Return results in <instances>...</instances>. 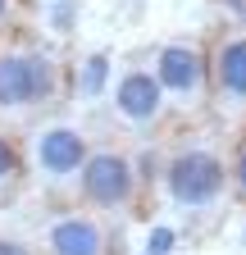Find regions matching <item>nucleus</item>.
<instances>
[{"mask_svg":"<svg viewBox=\"0 0 246 255\" xmlns=\"http://www.w3.org/2000/svg\"><path fill=\"white\" fill-rule=\"evenodd\" d=\"M59 87H64V69L55 64V55L27 50V46L0 50V110L18 114V110L50 105Z\"/></svg>","mask_w":246,"mask_h":255,"instance_id":"nucleus-1","label":"nucleus"},{"mask_svg":"<svg viewBox=\"0 0 246 255\" xmlns=\"http://www.w3.org/2000/svg\"><path fill=\"white\" fill-rule=\"evenodd\" d=\"M210 69V96L228 110H246V32L219 37L205 50Z\"/></svg>","mask_w":246,"mask_h":255,"instance_id":"nucleus-6","label":"nucleus"},{"mask_svg":"<svg viewBox=\"0 0 246 255\" xmlns=\"http://www.w3.org/2000/svg\"><path fill=\"white\" fill-rule=\"evenodd\" d=\"M228 187L237 191V196L246 201V137L237 141V150H233V164H228Z\"/></svg>","mask_w":246,"mask_h":255,"instance_id":"nucleus-11","label":"nucleus"},{"mask_svg":"<svg viewBox=\"0 0 246 255\" xmlns=\"http://www.w3.org/2000/svg\"><path fill=\"white\" fill-rule=\"evenodd\" d=\"M23 173H27V159H23L18 141H9L5 132H0V205L18 196V187H23Z\"/></svg>","mask_w":246,"mask_h":255,"instance_id":"nucleus-9","label":"nucleus"},{"mask_svg":"<svg viewBox=\"0 0 246 255\" xmlns=\"http://www.w3.org/2000/svg\"><path fill=\"white\" fill-rule=\"evenodd\" d=\"M164 182H169L173 205H182V210H210V205H219L224 191H228V164L210 146H187V150H178L169 159Z\"/></svg>","mask_w":246,"mask_h":255,"instance_id":"nucleus-2","label":"nucleus"},{"mask_svg":"<svg viewBox=\"0 0 246 255\" xmlns=\"http://www.w3.org/2000/svg\"><path fill=\"white\" fill-rule=\"evenodd\" d=\"M41 5H50V0H41Z\"/></svg>","mask_w":246,"mask_h":255,"instance_id":"nucleus-16","label":"nucleus"},{"mask_svg":"<svg viewBox=\"0 0 246 255\" xmlns=\"http://www.w3.org/2000/svg\"><path fill=\"white\" fill-rule=\"evenodd\" d=\"M14 14H18V0H0V27L14 23Z\"/></svg>","mask_w":246,"mask_h":255,"instance_id":"nucleus-14","label":"nucleus"},{"mask_svg":"<svg viewBox=\"0 0 246 255\" xmlns=\"http://www.w3.org/2000/svg\"><path fill=\"white\" fill-rule=\"evenodd\" d=\"M164 91L155 82L150 69H128L119 82H114V114L132 128H155L164 119Z\"/></svg>","mask_w":246,"mask_h":255,"instance_id":"nucleus-8","label":"nucleus"},{"mask_svg":"<svg viewBox=\"0 0 246 255\" xmlns=\"http://www.w3.org/2000/svg\"><path fill=\"white\" fill-rule=\"evenodd\" d=\"M46 255H110V228L105 219L69 210L46 223Z\"/></svg>","mask_w":246,"mask_h":255,"instance_id":"nucleus-7","label":"nucleus"},{"mask_svg":"<svg viewBox=\"0 0 246 255\" xmlns=\"http://www.w3.org/2000/svg\"><path fill=\"white\" fill-rule=\"evenodd\" d=\"M0 255H37V251L27 246V242H18V237H5V233H0Z\"/></svg>","mask_w":246,"mask_h":255,"instance_id":"nucleus-13","label":"nucleus"},{"mask_svg":"<svg viewBox=\"0 0 246 255\" xmlns=\"http://www.w3.org/2000/svg\"><path fill=\"white\" fill-rule=\"evenodd\" d=\"M78 191L91 210H132L137 201V169L123 150H87L78 169Z\"/></svg>","mask_w":246,"mask_h":255,"instance_id":"nucleus-3","label":"nucleus"},{"mask_svg":"<svg viewBox=\"0 0 246 255\" xmlns=\"http://www.w3.org/2000/svg\"><path fill=\"white\" fill-rule=\"evenodd\" d=\"M155 82L164 91V101L178 105H201L210 96V69H205V50L187 41H169L155 50Z\"/></svg>","mask_w":246,"mask_h":255,"instance_id":"nucleus-4","label":"nucleus"},{"mask_svg":"<svg viewBox=\"0 0 246 255\" xmlns=\"http://www.w3.org/2000/svg\"><path fill=\"white\" fill-rule=\"evenodd\" d=\"M228 9H233V14H237V18L246 23V0H228Z\"/></svg>","mask_w":246,"mask_h":255,"instance_id":"nucleus-15","label":"nucleus"},{"mask_svg":"<svg viewBox=\"0 0 246 255\" xmlns=\"http://www.w3.org/2000/svg\"><path fill=\"white\" fill-rule=\"evenodd\" d=\"M27 159H32V169L50 182H64L82 169L87 159V132L73 123H46L32 132V141H27Z\"/></svg>","mask_w":246,"mask_h":255,"instance_id":"nucleus-5","label":"nucleus"},{"mask_svg":"<svg viewBox=\"0 0 246 255\" xmlns=\"http://www.w3.org/2000/svg\"><path fill=\"white\" fill-rule=\"evenodd\" d=\"M173 242H178V233H173V228H164V223H155V228L146 233V255H169V251H173Z\"/></svg>","mask_w":246,"mask_h":255,"instance_id":"nucleus-12","label":"nucleus"},{"mask_svg":"<svg viewBox=\"0 0 246 255\" xmlns=\"http://www.w3.org/2000/svg\"><path fill=\"white\" fill-rule=\"evenodd\" d=\"M110 55H87L78 64V73H73V91L82 96V101H96V96L110 87Z\"/></svg>","mask_w":246,"mask_h":255,"instance_id":"nucleus-10","label":"nucleus"}]
</instances>
